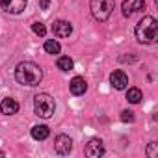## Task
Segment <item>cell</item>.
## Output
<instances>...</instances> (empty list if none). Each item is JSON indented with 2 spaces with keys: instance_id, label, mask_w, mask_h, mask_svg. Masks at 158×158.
I'll return each instance as SVG.
<instances>
[{
  "instance_id": "1",
  "label": "cell",
  "mask_w": 158,
  "mask_h": 158,
  "mask_svg": "<svg viewBox=\"0 0 158 158\" xmlns=\"http://www.w3.org/2000/svg\"><path fill=\"white\" fill-rule=\"evenodd\" d=\"M43 78V73L39 69V65L32 63V61H21L15 67V80L23 86H37Z\"/></svg>"
},
{
  "instance_id": "2",
  "label": "cell",
  "mask_w": 158,
  "mask_h": 158,
  "mask_svg": "<svg viewBox=\"0 0 158 158\" xmlns=\"http://www.w3.org/2000/svg\"><path fill=\"white\" fill-rule=\"evenodd\" d=\"M136 39L143 45L156 43V39H158V21L154 17H143L136 26Z\"/></svg>"
},
{
  "instance_id": "3",
  "label": "cell",
  "mask_w": 158,
  "mask_h": 158,
  "mask_svg": "<svg viewBox=\"0 0 158 158\" xmlns=\"http://www.w3.org/2000/svg\"><path fill=\"white\" fill-rule=\"evenodd\" d=\"M54 110H56V102H54V99L48 93L35 95V99H34V112H35V115H39L43 119H48V117H52Z\"/></svg>"
},
{
  "instance_id": "4",
  "label": "cell",
  "mask_w": 158,
  "mask_h": 158,
  "mask_svg": "<svg viewBox=\"0 0 158 158\" xmlns=\"http://www.w3.org/2000/svg\"><path fill=\"white\" fill-rule=\"evenodd\" d=\"M89 8H91V13L97 21L104 23L110 19L114 8H115V2L114 0H89Z\"/></svg>"
},
{
  "instance_id": "5",
  "label": "cell",
  "mask_w": 158,
  "mask_h": 158,
  "mask_svg": "<svg viewBox=\"0 0 158 158\" xmlns=\"http://www.w3.org/2000/svg\"><path fill=\"white\" fill-rule=\"evenodd\" d=\"M26 4H28V0H0V8L8 13H13V15L23 13Z\"/></svg>"
},
{
  "instance_id": "6",
  "label": "cell",
  "mask_w": 158,
  "mask_h": 158,
  "mask_svg": "<svg viewBox=\"0 0 158 158\" xmlns=\"http://www.w3.org/2000/svg\"><path fill=\"white\" fill-rule=\"evenodd\" d=\"M54 149H56L58 154H69L71 149H73V141H71V138L65 136V134L56 136V139H54Z\"/></svg>"
},
{
  "instance_id": "7",
  "label": "cell",
  "mask_w": 158,
  "mask_h": 158,
  "mask_svg": "<svg viewBox=\"0 0 158 158\" xmlns=\"http://www.w3.org/2000/svg\"><path fill=\"white\" fill-rule=\"evenodd\" d=\"M121 10H123V15L125 17H130L136 11L145 10V2H143V0H125L123 6H121Z\"/></svg>"
},
{
  "instance_id": "8",
  "label": "cell",
  "mask_w": 158,
  "mask_h": 158,
  "mask_svg": "<svg viewBox=\"0 0 158 158\" xmlns=\"http://www.w3.org/2000/svg\"><path fill=\"white\" fill-rule=\"evenodd\" d=\"M86 154H88L89 158H99V156H102V154H104V145H102V141L97 139V138L89 139V143L86 145Z\"/></svg>"
},
{
  "instance_id": "9",
  "label": "cell",
  "mask_w": 158,
  "mask_h": 158,
  "mask_svg": "<svg viewBox=\"0 0 158 158\" xmlns=\"http://www.w3.org/2000/svg\"><path fill=\"white\" fill-rule=\"evenodd\" d=\"M110 82L115 89H125L128 86V76L123 73V71H114L110 74Z\"/></svg>"
},
{
  "instance_id": "10",
  "label": "cell",
  "mask_w": 158,
  "mask_h": 158,
  "mask_svg": "<svg viewBox=\"0 0 158 158\" xmlns=\"http://www.w3.org/2000/svg\"><path fill=\"white\" fill-rule=\"evenodd\" d=\"M52 32H54V35H58V37H69L71 32H73V26H71V23H67V21H56V23L52 24Z\"/></svg>"
},
{
  "instance_id": "11",
  "label": "cell",
  "mask_w": 158,
  "mask_h": 158,
  "mask_svg": "<svg viewBox=\"0 0 158 158\" xmlns=\"http://www.w3.org/2000/svg\"><path fill=\"white\" fill-rule=\"evenodd\" d=\"M69 89H71L73 95H84L86 89H88V84H86V80L82 76H74L71 80V84H69Z\"/></svg>"
},
{
  "instance_id": "12",
  "label": "cell",
  "mask_w": 158,
  "mask_h": 158,
  "mask_svg": "<svg viewBox=\"0 0 158 158\" xmlns=\"http://www.w3.org/2000/svg\"><path fill=\"white\" fill-rule=\"evenodd\" d=\"M0 112H2L4 115H13V114H17L19 112V102L15 101V99H4L2 101V104H0Z\"/></svg>"
},
{
  "instance_id": "13",
  "label": "cell",
  "mask_w": 158,
  "mask_h": 158,
  "mask_svg": "<svg viewBox=\"0 0 158 158\" xmlns=\"http://www.w3.org/2000/svg\"><path fill=\"white\" fill-rule=\"evenodd\" d=\"M48 134H50V130H48V127H45V125H35V127L32 128V138H34V139H47Z\"/></svg>"
},
{
  "instance_id": "14",
  "label": "cell",
  "mask_w": 158,
  "mask_h": 158,
  "mask_svg": "<svg viewBox=\"0 0 158 158\" xmlns=\"http://www.w3.org/2000/svg\"><path fill=\"white\" fill-rule=\"evenodd\" d=\"M141 99H143V95H141V91H139L138 88H130V89L127 91V101H128V102L138 104Z\"/></svg>"
},
{
  "instance_id": "15",
  "label": "cell",
  "mask_w": 158,
  "mask_h": 158,
  "mask_svg": "<svg viewBox=\"0 0 158 158\" xmlns=\"http://www.w3.org/2000/svg\"><path fill=\"white\" fill-rule=\"evenodd\" d=\"M60 43L58 41H54V39H48V41H45V52L47 54H60Z\"/></svg>"
},
{
  "instance_id": "16",
  "label": "cell",
  "mask_w": 158,
  "mask_h": 158,
  "mask_svg": "<svg viewBox=\"0 0 158 158\" xmlns=\"http://www.w3.org/2000/svg\"><path fill=\"white\" fill-rule=\"evenodd\" d=\"M58 69H61V71H71V69H73V60H71L69 56L58 58Z\"/></svg>"
},
{
  "instance_id": "17",
  "label": "cell",
  "mask_w": 158,
  "mask_h": 158,
  "mask_svg": "<svg viewBox=\"0 0 158 158\" xmlns=\"http://www.w3.org/2000/svg\"><path fill=\"white\" fill-rule=\"evenodd\" d=\"M32 30H34V34H37V35H41V37L47 34V28H45L43 23H34V24H32Z\"/></svg>"
},
{
  "instance_id": "18",
  "label": "cell",
  "mask_w": 158,
  "mask_h": 158,
  "mask_svg": "<svg viewBox=\"0 0 158 158\" xmlns=\"http://www.w3.org/2000/svg\"><path fill=\"white\" fill-rule=\"evenodd\" d=\"M147 156L149 158H156L158 156V143H149V147H147Z\"/></svg>"
},
{
  "instance_id": "19",
  "label": "cell",
  "mask_w": 158,
  "mask_h": 158,
  "mask_svg": "<svg viewBox=\"0 0 158 158\" xmlns=\"http://www.w3.org/2000/svg\"><path fill=\"white\" fill-rule=\"evenodd\" d=\"M121 121H125V123H132V121H134V114H132L130 110H123V112H121Z\"/></svg>"
},
{
  "instance_id": "20",
  "label": "cell",
  "mask_w": 158,
  "mask_h": 158,
  "mask_svg": "<svg viewBox=\"0 0 158 158\" xmlns=\"http://www.w3.org/2000/svg\"><path fill=\"white\" fill-rule=\"evenodd\" d=\"M121 61H136V56H121Z\"/></svg>"
},
{
  "instance_id": "21",
  "label": "cell",
  "mask_w": 158,
  "mask_h": 158,
  "mask_svg": "<svg viewBox=\"0 0 158 158\" xmlns=\"http://www.w3.org/2000/svg\"><path fill=\"white\" fill-rule=\"evenodd\" d=\"M41 8H43V10L48 8V0H41Z\"/></svg>"
}]
</instances>
